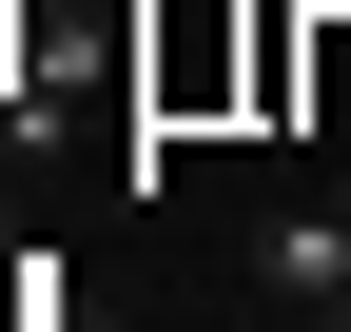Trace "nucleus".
<instances>
[{"instance_id":"obj_1","label":"nucleus","mask_w":351,"mask_h":332,"mask_svg":"<svg viewBox=\"0 0 351 332\" xmlns=\"http://www.w3.org/2000/svg\"><path fill=\"white\" fill-rule=\"evenodd\" d=\"M254 294H293V313H351V215H274V235H254Z\"/></svg>"}]
</instances>
